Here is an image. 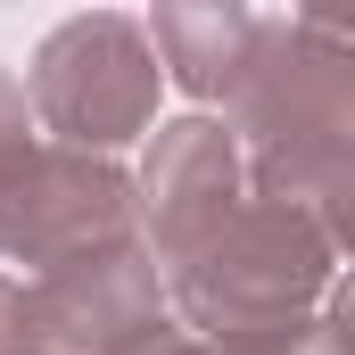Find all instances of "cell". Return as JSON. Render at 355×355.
Here are the masks:
<instances>
[{
  "label": "cell",
  "mask_w": 355,
  "mask_h": 355,
  "mask_svg": "<svg viewBox=\"0 0 355 355\" xmlns=\"http://www.w3.org/2000/svg\"><path fill=\"white\" fill-rule=\"evenodd\" d=\"M174 322L198 339H272L314 322V297H331V240L281 207V198H248L198 257L166 272Z\"/></svg>",
  "instance_id": "1"
},
{
  "label": "cell",
  "mask_w": 355,
  "mask_h": 355,
  "mask_svg": "<svg viewBox=\"0 0 355 355\" xmlns=\"http://www.w3.org/2000/svg\"><path fill=\"white\" fill-rule=\"evenodd\" d=\"M157 50H149V25L132 17H67L42 50H33V116L58 132V149H83V157H107L124 141H141L157 124Z\"/></svg>",
  "instance_id": "2"
},
{
  "label": "cell",
  "mask_w": 355,
  "mask_h": 355,
  "mask_svg": "<svg viewBox=\"0 0 355 355\" xmlns=\"http://www.w3.org/2000/svg\"><path fill=\"white\" fill-rule=\"evenodd\" d=\"M232 124L248 141V166L355 141V42H339L314 17L265 25V50L232 99Z\"/></svg>",
  "instance_id": "3"
},
{
  "label": "cell",
  "mask_w": 355,
  "mask_h": 355,
  "mask_svg": "<svg viewBox=\"0 0 355 355\" xmlns=\"http://www.w3.org/2000/svg\"><path fill=\"white\" fill-rule=\"evenodd\" d=\"M25 314H33V355H141L174 322V297H166L157 257L124 240L107 257L42 272L25 289Z\"/></svg>",
  "instance_id": "4"
},
{
  "label": "cell",
  "mask_w": 355,
  "mask_h": 355,
  "mask_svg": "<svg viewBox=\"0 0 355 355\" xmlns=\"http://www.w3.org/2000/svg\"><path fill=\"white\" fill-rule=\"evenodd\" d=\"M248 157L240 141L215 124V116H182V124H157V149L141 166V207H149V232H157V265L174 272L182 257H198L248 198Z\"/></svg>",
  "instance_id": "5"
},
{
  "label": "cell",
  "mask_w": 355,
  "mask_h": 355,
  "mask_svg": "<svg viewBox=\"0 0 355 355\" xmlns=\"http://www.w3.org/2000/svg\"><path fill=\"white\" fill-rule=\"evenodd\" d=\"M149 50H157V67H166L190 99H240L257 50H265V17L215 8V0H207V8H157V17H149Z\"/></svg>",
  "instance_id": "6"
},
{
  "label": "cell",
  "mask_w": 355,
  "mask_h": 355,
  "mask_svg": "<svg viewBox=\"0 0 355 355\" xmlns=\"http://www.w3.org/2000/svg\"><path fill=\"white\" fill-rule=\"evenodd\" d=\"M50 149L33 141V91L0 67V257H17V232H25V207L42 190Z\"/></svg>",
  "instance_id": "7"
},
{
  "label": "cell",
  "mask_w": 355,
  "mask_h": 355,
  "mask_svg": "<svg viewBox=\"0 0 355 355\" xmlns=\"http://www.w3.org/2000/svg\"><path fill=\"white\" fill-rule=\"evenodd\" d=\"M141 355H322V322H297V331H272V339H198V331L166 322Z\"/></svg>",
  "instance_id": "8"
},
{
  "label": "cell",
  "mask_w": 355,
  "mask_h": 355,
  "mask_svg": "<svg viewBox=\"0 0 355 355\" xmlns=\"http://www.w3.org/2000/svg\"><path fill=\"white\" fill-rule=\"evenodd\" d=\"M0 355H33V314H25V289L0 272Z\"/></svg>",
  "instance_id": "9"
},
{
  "label": "cell",
  "mask_w": 355,
  "mask_h": 355,
  "mask_svg": "<svg viewBox=\"0 0 355 355\" xmlns=\"http://www.w3.org/2000/svg\"><path fill=\"white\" fill-rule=\"evenodd\" d=\"M322 339H331L339 355H355V272L339 281V289H331V314H322Z\"/></svg>",
  "instance_id": "10"
}]
</instances>
